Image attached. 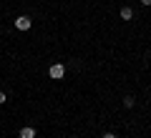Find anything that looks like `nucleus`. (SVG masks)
Here are the masks:
<instances>
[{
    "mask_svg": "<svg viewBox=\"0 0 151 138\" xmlns=\"http://www.w3.org/2000/svg\"><path fill=\"white\" fill-rule=\"evenodd\" d=\"M124 106H126V108H134V96H126V98H124Z\"/></svg>",
    "mask_w": 151,
    "mask_h": 138,
    "instance_id": "5",
    "label": "nucleus"
},
{
    "mask_svg": "<svg viewBox=\"0 0 151 138\" xmlns=\"http://www.w3.org/2000/svg\"><path fill=\"white\" fill-rule=\"evenodd\" d=\"M121 20H131V18H134V10H131V8H121Z\"/></svg>",
    "mask_w": 151,
    "mask_h": 138,
    "instance_id": "4",
    "label": "nucleus"
},
{
    "mask_svg": "<svg viewBox=\"0 0 151 138\" xmlns=\"http://www.w3.org/2000/svg\"><path fill=\"white\" fill-rule=\"evenodd\" d=\"M15 28L25 33V30H30V28H33V20H30L28 15H18V18H15Z\"/></svg>",
    "mask_w": 151,
    "mask_h": 138,
    "instance_id": "2",
    "label": "nucleus"
},
{
    "mask_svg": "<svg viewBox=\"0 0 151 138\" xmlns=\"http://www.w3.org/2000/svg\"><path fill=\"white\" fill-rule=\"evenodd\" d=\"M141 5H151V0H141Z\"/></svg>",
    "mask_w": 151,
    "mask_h": 138,
    "instance_id": "8",
    "label": "nucleus"
},
{
    "mask_svg": "<svg viewBox=\"0 0 151 138\" xmlns=\"http://www.w3.org/2000/svg\"><path fill=\"white\" fill-rule=\"evenodd\" d=\"M3 103H8V96L3 93V90H0V106H3Z\"/></svg>",
    "mask_w": 151,
    "mask_h": 138,
    "instance_id": "6",
    "label": "nucleus"
},
{
    "mask_svg": "<svg viewBox=\"0 0 151 138\" xmlns=\"http://www.w3.org/2000/svg\"><path fill=\"white\" fill-rule=\"evenodd\" d=\"M48 75H50L53 80H60V78L65 75V65H63V63H53V65L48 68Z\"/></svg>",
    "mask_w": 151,
    "mask_h": 138,
    "instance_id": "1",
    "label": "nucleus"
},
{
    "mask_svg": "<svg viewBox=\"0 0 151 138\" xmlns=\"http://www.w3.org/2000/svg\"><path fill=\"white\" fill-rule=\"evenodd\" d=\"M101 138H116V133H103Z\"/></svg>",
    "mask_w": 151,
    "mask_h": 138,
    "instance_id": "7",
    "label": "nucleus"
},
{
    "mask_svg": "<svg viewBox=\"0 0 151 138\" xmlns=\"http://www.w3.org/2000/svg\"><path fill=\"white\" fill-rule=\"evenodd\" d=\"M20 138H35V128H33V126L20 128Z\"/></svg>",
    "mask_w": 151,
    "mask_h": 138,
    "instance_id": "3",
    "label": "nucleus"
}]
</instances>
